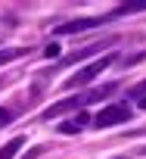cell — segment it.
Instances as JSON below:
<instances>
[{"instance_id": "obj_8", "label": "cell", "mask_w": 146, "mask_h": 159, "mask_svg": "<svg viewBox=\"0 0 146 159\" xmlns=\"http://www.w3.org/2000/svg\"><path fill=\"white\" fill-rule=\"evenodd\" d=\"M19 56H25L22 47H6V50H0V66H6V62H13V59H19Z\"/></svg>"}, {"instance_id": "obj_2", "label": "cell", "mask_w": 146, "mask_h": 159, "mask_svg": "<svg viewBox=\"0 0 146 159\" xmlns=\"http://www.w3.org/2000/svg\"><path fill=\"white\" fill-rule=\"evenodd\" d=\"M127 119H131V106L121 103V106H103L93 122H97L100 128H112V125H121V122H127Z\"/></svg>"}, {"instance_id": "obj_14", "label": "cell", "mask_w": 146, "mask_h": 159, "mask_svg": "<svg viewBox=\"0 0 146 159\" xmlns=\"http://www.w3.org/2000/svg\"><path fill=\"white\" fill-rule=\"evenodd\" d=\"M112 159H124V156H112Z\"/></svg>"}, {"instance_id": "obj_7", "label": "cell", "mask_w": 146, "mask_h": 159, "mask_svg": "<svg viewBox=\"0 0 146 159\" xmlns=\"http://www.w3.org/2000/svg\"><path fill=\"white\" fill-rule=\"evenodd\" d=\"M22 143H25V137H13L6 147H0V159H13V156L22 150Z\"/></svg>"}, {"instance_id": "obj_5", "label": "cell", "mask_w": 146, "mask_h": 159, "mask_svg": "<svg viewBox=\"0 0 146 159\" xmlns=\"http://www.w3.org/2000/svg\"><path fill=\"white\" fill-rule=\"evenodd\" d=\"M87 122H90V116H87L84 109H78V116H75V119H65V122L59 125V134H78Z\"/></svg>"}, {"instance_id": "obj_3", "label": "cell", "mask_w": 146, "mask_h": 159, "mask_svg": "<svg viewBox=\"0 0 146 159\" xmlns=\"http://www.w3.org/2000/svg\"><path fill=\"white\" fill-rule=\"evenodd\" d=\"M84 103H90V97H87V94H75V97L59 100V103H53L50 109H44V119H56V116H62V112H68V109H78V106H84Z\"/></svg>"}, {"instance_id": "obj_10", "label": "cell", "mask_w": 146, "mask_h": 159, "mask_svg": "<svg viewBox=\"0 0 146 159\" xmlns=\"http://www.w3.org/2000/svg\"><path fill=\"white\" fill-rule=\"evenodd\" d=\"M44 56H50V59H53V56H59V44H56V41H53V44H50V47H47V50H44Z\"/></svg>"}, {"instance_id": "obj_12", "label": "cell", "mask_w": 146, "mask_h": 159, "mask_svg": "<svg viewBox=\"0 0 146 159\" xmlns=\"http://www.w3.org/2000/svg\"><path fill=\"white\" fill-rule=\"evenodd\" d=\"M10 119H13V116H10V112H6V109H3V106H0V125H6V122H10Z\"/></svg>"}, {"instance_id": "obj_6", "label": "cell", "mask_w": 146, "mask_h": 159, "mask_svg": "<svg viewBox=\"0 0 146 159\" xmlns=\"http://www.w3.org/2000/svg\"><path fill=\"white\" fill-rule=\"evenodd\" d=\"M146 10V0H124L121 7L112 10V16H131V13H143Z\"/></svg>"}, {"instance_id": "obj_9", "label": "cell", "mask_w": 146, "mask_h": 159, "mask_svg": "<svg viewBox=\"0 0 146 159\" xmlns=\"http://www.w3.org/2000/svg\"><path fill=\"white\" fill-rule=\"evenodd\" d=\"M131 97H140V100H143V97H146V81H140V84L131 91Z\"/></svg>"}, {"instance_id": "obj_13", "label": "cell", "mask_w": 146, "mask_h": 159, "mask_svg": "<svg viewBox=\"0 0 146 159\" xmlns=\"http://www.w3.org/2000/svg\"><path fill=\"white\" fill-rule=\"evenodd\" d=\"M140 106H143V109H146V97H143V100H140Z\"/></svg>"}, {"instance_id": "obj_1", "label": "cell", "mask_w": 146, "mask_h": 159, "mask_svg": "<svg viewBox=\"0 0 146 159\" xmlns=\"http://www.w3.org/2000/svg\"><path fill=\"white\" fill-rule=\"evenodd\" d=\"M115 56H118V53H109V56H100V59L87 62L84 69H78V72L65 81V88H84V84H90L97 75H103V69H109V66L115 62Z\"/></svg>"}, {"instance_id": "obj_4", "label": "cell", "mask_w": 146, "mask_h": 159, "mask_svg": "<svg viewBox=\"0 0 146 159\" xmlns=\"http://www.w3.org/2000/svg\"><path fill=\"white\" fill-rule=\"evenodd\" d=\"M103 25V16H90V19H75V22H65L56 28V34H75V31H87V28H97Z\"/></svg>"}, {"instance_id": "obj_11", "label": "cell", "mask_w": 146, "mask_h": 159, "mask_svg": "<svg viewBox=\"0 0 146 159\" xmlns=\"http://www.w3.org/2000/svg\"><path fill=\"white\" fill-rule=\"evenodd\" d=\"M41 153H44V147H34V150H28V153H25V159H37Z\"/></svg>"}]
</instances>
